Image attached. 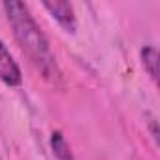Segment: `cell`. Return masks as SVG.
Instances as JSON below:
<instances>
[{
  "label": "cell",
  "instance_id": "cell-4",
  "mask_svg": "<svg viewBox=\"0 0 160 160\" xmlns=\"http://www.w3.org/2000/svg\"><path fill=\"white\" fill-rule=\"evenodd\" d=\"M51 149L57 160H73L72 149L68 145V141L64 139L62 132H53L51 134Z\"/></svg>",
  "mask_w": 160,
  "mask_h": 160
},
{
  "label": "cell",
  "instance_id": "cell-1",
  "mask_svg": "<svg viewBox=\"0 0 160 160\" xmlns=\"http://www.w3.org/2000/svg\"><path fill=\"white\" fill-rule=\"evenodd\" d=\"M4 10L8 13V19L13 27V34L21 43L23 51H27V55L38 64V68L45 75H51V72L55 70V58L49 51V43L43 32L32 19L28 8L23 2L10 0V2H4Z\"/></svg>",
  "mask_w": 160,
  "mask_h": 160
},
{
  "label": "cell",
  "instance_id": "cell-3",
  "mask_svg": "<svg viewBox=\"0 0 160 160\" xmlns=\"http://www.w3.org/2000/svg\"><path fill=\"white\" fill-rule=\"evenodd\" d=\"M43 8L58 21V25L62 28H66L68 32H75V15H73V8L70 2H43Z\"/></svg>",
  "mask_w": 160,
  "mask_h": 160
},
{
  "label": "cell",
  "instance_id": "cell-2",
  "mask_svg": "<svg viewBox=\"0 0 160 160\" xmlns=\"http://www.w3.org/2000/svg\"><path fill=\"white\" fill-rule=\"evenodd\" d=\"M0 79L10 87H17L23 83L21 70L2 42H0Z\"/></svg>",
  "mask_w": 160,
  "mask_h": 160
},
{
  "label": "cell",
  "instance_id": "cell-5",
  "mask_svg": "<svg viewBox=\"0 0 160 160\" xmlns=\"http://www.w3.org/2000/svg\"><path fill=\"white\" fill-rule=\"evenodd\" d=\"M141 62H143L145 70L149 72V75L156 81L158 79V51H156V47H152V45L143 47L141 49Z\"/></svg>",
  "mask_w": 160,
  "mask_h": 160
}]
</instances>
